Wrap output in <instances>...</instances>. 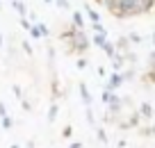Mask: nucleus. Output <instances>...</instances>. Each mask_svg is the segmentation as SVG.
I'll return each instance as SVG.
<instances>
[{
	"label": "nucleus",
	"instance_id": "nucleus-7",
	"mask_svg": "<svg viewBox=\"0 0 155 148\" xmlns=\"http://www.w3.org/2000/svg\"><path fill=\"white\" fill-rule=\"evenodd\" d=\"M78 91H80V100H82V105H84V107H91L94 98H91V91H89V87L84 84V82H80V84H78Z\"/></svg>",
	"mask_w": 155,
	"mask_h": 148
},
{
	"label": "nucleus",
	"instance_id": "nucleus-36",
	"mask_svg": "<svg viewBox=\"0 0 155 148\" xmlns=\"http://www.w3.org/2000/svg\"><path fill=\"white\" fill-rule=\"evenodd\" d=\"M28 18H30V21H32V23H34V25H37V21H39V16H37V12H30V14H28Z\"/></svg>",
	"mask_w": 155,
	"mask_h": 148
},
{
	"label": "nucleus",
	"instance_id": "nucleus-24",
	"mask_svg": "<svg viewBox=\"0 0 155 148\" xmlns=\"http://www.w3.org/2000/svg\"><path fill=\"white\" fill-rule=\"evenodd\" d=\"M91 30H94L96 34H107V28H105L103 23H91Z\"/></svg>",
	"mask_w": 155,
	"mask_h": 148
},
{
	"label": "nucleus",
	"instance_id": "nucleus-19",
	"mask_svg": "<svg viewBox=\"0 0 155 148\" xmlns=\"http://www.w3.org/2000/svg\"><path fill=\"white\" fill-rule=\"evenodd\" d=\"M123 57H126V62H128V66H137V62H139V55L137 53H128V55H123Z\"/></svg>",
	"mask_w": 155,
	"mask_h": 148
},
{
	"label": "nucleus",
	"instance_id": "nucleus-33",
	"mask_svg": "<svg viewBox=\"0 0 155 148\" xmlns=\"http://www.w3.org/2000/svg\"><path fill=\"white\" fill-rule=\"evenodd\" d=\"M39 30H41V34H44V39L50 37V30H48V25H46V23H39Z\"/></svg>",
	"mask_w": 155,
	"mask_h": 148
},
{
	"label": "nucleus",
	"instance_id": "nucleus-11",
	"mask_svg": "<svg viewBox=\"0 0 155 148\" xmlns=\"http://www.w3.org/2000/svg\"><path fill=\"white\" fill-rule=\"evenodd\" d=\"M12 7H14V12L16 14H18V18H28V7H25V2L23 0H14V2H12Z\"/></svg>",
	"mask_w": 155,
	"mask_h": 148
},
{
	"label": "nucleus",
	"instance_id": "nucleus-29",
	"mask_svg": "<svg viewBox=\"0 0 155 148\" xmlns=\"http://www.w3.org/2000/svg\"><path fill=\"white\" fill-rule=\"evenodd\" d=\"M96 5H101V7H107V12L114 7V0H96Z\"/></svg>",
	"mask_w": 155,
	"mask_h": 148
},
{
	"label": "nucleus",
	"instance_id": "nucleus-31",
	"mask_svg": "<svg viewBox=\"0 0 155 148\" xmlns=\"http://www.w3.org/2000/svg\"><path fill=\"white\" fill-rule=\"evenodd\" d=\"M71 137H73V128H71V125H66V128L62 130V139H71Z\"/></svg>",
	"mask_w": 155,
	"mask_h": 148
},
{
	"label": "nucleus",
	"instance_id": "nucleus-8",
	"mask_svg": "<svg viewBox=\"0 0 155 148\" xmlns=\"http://www.w3.org/2000/svg\"><path fill=\"white\" fill-rule=\"evenodd\" d=\"M137 112H139V114H141V119H144V121H150V119H153V116H155V107L153 105H150V103H139V107H137Z\"/></svg>",
	"mask_w": 155,
	"mask_h": 148
},
{
	"label": "nucleus",
	"instance_id": "nucleus-10",
	"mask_svg": "<svg viewBox=\"0 0 155 148\" xmlns=\"http://www.w3.org/2000/svg\"><path fill=\"white\" fill-rule=\"evenodd\" d=\"M82 14L87 16V18L91 21V23H101V14H98V12L94 9V7L89 5V2H84V5H82Z\"/></svg>",
	"mask_w": 155,
	"mask_h": 148
},
{
	"label": "nucleus",
	"instance_id": "nucleus-1",
	"mask_svg": "<svg viewBox=\"0 0 155 148\" xmlns=\"http://www.w3.org/2000/svg\"><path fill=\"white\" fill-rule=\"evenodd\" d=\"M110 14L119 21L144 16V0H114V7L110 9Z\"/></svg>",
	"mask_w": 155,
	"mask_h": 148
},
{
	"label": "nucleus",
	"instance_id": "nucleus-20",
	"mask_svg": "<svg viewBox=\"0 0 155 148\" xmlns=\"http://www.w3.org/2000/svg\"><path fill=\"white\" fill-rule=\"evenodd\" d=\"M84 119H87V123L91 125V128H96V116H94V110H91V107H87V112H84Z\"/></svg>",
	"mask_w": 155,
	"mask_h": 148
},
{
	"label": "nucleus",
	"instance_id": "nucleus-17",
	"mask_svg": "<svg viewBox=\"0 0 155 148\" xmlns=\"http://www.w3.org/2000/svg\"><path fill=\"white\" fill-rule=\"evenodd\" d=\"M107 41H110V39H107V34H96V32L91 34V43H96L98 48H103Z\"/></svg>",
	"mask_w": 155,
	"mask_h": 148
},
{
	"label": "nucleus",
	"instance_id": "nucleus-34",
	"mask_svg": "<svg viewBox=\"0 0 155 148\" xmlns=\"http://www.w3.org/2000/svg\"><path fill=\"white\" fill-rule=\"evenodd\" d=\"M21 105H23V110H25V112H32V103H30L28 98H23V100H21Z\"/></svg>",
	"mask_w": 155,
	"mask_h": 148
},
{
	"label": "nucleus",
	"instance_id": "nucleus-37",
	"mask_svg": "<svg viewBox=\"0 0 155 148\" xmlns=\"http://www.w3.org/2000/svg\"><path fill=\"white\" fill-rule=\"evenodd\" d=\"M68 148H82V141H71V143H68Z\"/></svg>",
	"mask_w": 155,
	"mask_h": 148
},
{
	"label": "nucleus",
	"instance_id": "nucleus-12",
	"mask_svg": "<svg viewBox=\"0 0 155 148\" xmlns=\"http://www.w3.org/2000/svg\"><path fill=\"white\" fill-rule=\"evenodd\" d=\"M126 57H123V55H116V57L114 59H112V68H114V71L116 73H123V71H126Z\"/></svg>",
	"mask_w": 155,
	"mask_h": 148
},
{
	"label": "nucleus",
	"instance_id": "nucleus-14",
	"mask_svg": "<svg viewBox=\"0 0 155 148\" xmlns=\"http://www.w3.org/2000/svg\"><path fill=\"white\" fill-rule=\"evenodd\" d=\"M141 80H144L146 87H155V71H153V68H146L144 75H141Z\"/></svg>",
	"mask_w": 155,
	"mask_h": 148
},
{
	"label": "nucleus",
	"instance_id": "nucleus-42",
	"mask_svg": "<svg viewBox=\"0 0 155 148\" xmlns=\"http://www.w3.org/2000/svg\"><path fill=\"white\" fill-rule=\"evenodd\" d=\"M153 128H155V123H153Z\"/></svg>",
	"mask_w": 155,
	"mask_h": 148
},
{
	"label": "nucleus",
	"instance_id": "nucleus-30",
	"mask_svg": "<svg viewBox=\"0 0 155 148\" xmlns=\"http://www.w3.org/2000/svg\"><path fill=\"white\" fill-rule=\"evenodd\" d=\"M55 5H57L59 9H71V2H68V0H55Z\"/></svg>",
	"mask_w": 155,
	"mask_h": 148
},
{
	"label": "nucleus",
	"instance_id": "nucleus-4",
	"mask_svg": "<svg viewBox=\"0 0 155 148\" xmlns=\"http://www.w3.org/2000/svg\"><path fill=\"white\" fill-rule=\"evenodd\" d=\"M123 82H126V80H123V75H121V73H116V71H112V73H110V77H107V82H105V84H103V89H110V91H116V89H119V87L123 84Z\"/></svg>",
	"mask_w": 155,
	"mask_h": 148
},
{
	"label": "nucleus",
	"instance_id": "nucleus-21",
	"mask_svg": "<svg viewBox=\"0 0 155 148\" xmlns=\"http://www.w3.org/2000/svg\"><path fill=\"white\" fill-rule=\"evenodd\" d=\"M139 134H141V137H153V134H155V128H153V125H141V128H139Z\"/></svg>",
	"mask_w": 155,
	"mask_h": 148
},
{
	"label": "nucleus",
	"instance_id": "nucleus-41",
	"mask_svg": "<svg viewBox=\"0 0 155 148\" xmlns=\"http://www.w3.org/2000/svg\"><path fill=\"white\" fill-rule=\"evenodd\" d=\"M9 2H14V0H9Z\"/></svg>",
	"mask_w": 155,
	"mask_h": 148
},
{
	"label": "nucleus",
	"instance_id": "nucleus-38",
	"mask_svg": "<svg viewBox=\"0 0 155 148\" xmlns=\"http://www.w3.org/2000/svg\"><path fill=\"white\" fill-rule=\"evenodd\" d=\"M9 148H21V146H18V143H12V146H9Z\"/></svg>",
	"mask_w": 155,
	"mask_h": 148
},
{
	"label": "nucleus",
	"instance_id": "nucleus-16",
	"mask_svg": "<svg viewBox=\"0 0 155 148\" xmlns=\"http://www.w3.org/2000/svg\"><path fill=\"white\" fill-rule=\"evenodd\" d=\"M121 75H123V80H126V82H135V77H137V66H128Z\"/></svg>",
	"mask_w": 155,
	"mask_h": 148
},
{
	"label": "nucleus",
	"instance_id": "nucleus-27",
	"mask_svg": "<svg viewBox=\"0 0 155 148\" xmlns=\"http://www.w3.org/2000/svg\"><path fill=\"white\" fill-rule=\"evenodd\" d=\"M75 66H78V68H80V71H84V68H87V66H89V62H87V57H78V59H75Z\"/></svg>",
	"mask_w": 155,
	"mask_h": 148
},
{
	"label": "nucleus",
	"instance_id": "nucleus-18",
	"mask_svg": "<svg viewBox=\"0 0 155 148\" xmlns=\"http://www.w3.org/2000/svg\"><path fill=\"white\" fill-rule=\"evenodd\" d=\"M96 137H98V141H101V143H107V141H110V134H107V130L101 128V125L96 128Z\"/></svg>",
	"mask_w": 155,
	"mask_h": 148
},
{
	"label": "nucleus",
	"instance_id": "nucleus-2",
	"mask_svg": "<svg viewBox=\"0 0 155 148\" xmlns=\"http://www.w3.org/2000/svg\"><path fill=\"white\" fill-rule=\"evenodd\" d=\"M71 43L73 48H75V55H80V57H84V53L89 50V46H91V39L87 37V32L84 30H75L71 37Z\"/></svg>",
	"mask_w": 155,
	"mask_h": 148
},
{
	"label": "nucleus",
	"instance_id": "nucleus-3",
	"mask_svg": "<svg viewBox=\"0 0 155 148\" xmlns=\"http://www.w3.org/2000/svg\"><path fill=\"white\" fill-rule=\"evenodd\" d=\"M141 121H144V119H141V114H139L137 110H132L130 114H128V119H121V121H119V125H116V128H119V130H132V128H139Z\"/></svg>",
	"mask_w": 155,
	"mask_h": 148
},
{
	"label": "nucleus",
	"instance_id": "nucleus-28",
	"mask_svg": "<svg viewBox=\"0 0 155 148\" xmlns=\"http://www.w3.org/2000/svg\"><path fill=\"white\" fill-rule=\"evenodd\" d=\"M2 128L12 130V128H14V119H12V116H5V119H2Z\"/></svg>",
	"mask_w": 155,
	"mask_h": 148
},
{
	"label": "nucleus",
	"instance_id": "nucleus-32",
	"mask_svg": "<svg viewBox=\"0 0 155 148\" xmlns=\"http://www.w3.org/2000/svg\"><path fill=\"white\" fill-rule=\"evenodd\" d=\"M21 28H23V30H28V32H30V30H32L34 25L30 23V18H21Z\"/></svg>",
	"mask_w": 155,
	"mask_h": 148
},
{
	"label": "nucleus",
	"instance_id": "nucleus-9",
	"mask_svg": "<svg viewBox=\"0 0 155 148\" xmlns=\"http://www.w3.org/2000/svg\"><path fill=\"white\" fill-rule=\"evenodd\" d=\"M101 100H103V105H112V103H121V96L116 94V91H110V89H103V94H101Z\"/></svg>",
	"mask_w": 155,
	"mask_h": 148
},
{
	"label": "nucleus",
	"instance_id": "nucleus-22",
	"mask_svg": "<svg viewBox=\"0 0 155 148\" xmlns=\"http://www.w3.org/2000/svg\"><path fill=\"white\" fill-rule=\"evenodd\" d=\"M128 39H130V43H135V46L144 43V37H141V34H137V32H130V34H128Z\"/></svg>",
	"mask_w": 155,
	"mask_h": 148
},
{
	"label": "nucleus",
	"instance_id": "nucleus-35",
	"mask_svg": "<svg viewBox=\"0 0 155 148\" xmlns=\"http://www.w3.org/2000/svg\"><path fill=\"white\" fill-rule=\"evenodd\" d=\"M5 116H9V114H7V105L0 100V119H5Z\"/></svg>",
	"mask_w": 155,
	"mask_h": 148
},
{
	"label": "nucleus",
	"instance_id": "nucleus-23",
	"mask_svg": "<svg viewBox=\"0 0 155 148\" xmlns=\"http://www.w3.org/2000/svg\"><path fill=\"white\" fill-rule=\"evenodd\" d=\"M21 48H23V53L28 55V57H34V50H32V46H30V41H21Z\"/></svg>",
	"mask_w": 155,
	"mask_h": 148
},
{
	"label": "nucleus",
	"instance_id": "nucleus-5",
	"mask_svg": "<svg viewBox=\"0 0 155 148\" xmlns=\"http://www.w3.org/2000/svg\"><path fill=\"white\" fill-rule=\"evenodd\" d=\"M114 46H116V53H119V55H128L132 43H130V39H128V34H121V37L114 41Z\"/></svg>",
	"mask_w": 155,
	"mask_h": 148
},
{
	"label": "nucleus",
	"instance_id": "nucleus-40",
	"mask_svg": "<svg viewBox=\"0 0 155 148\" xmlns=\"http://www.w3.org/2000/svg\"><path fill=\"white\" fill-rule=\"evenodd\" d=\"M0 48H2V34H0Z\"/></svg>",
	"mask_w": 155,
	"mask_h": 148
},
{
	"label": "nucleus",
	"instance_id": "nucleus-26",
	"mask_svg": "<svg viewBox=\"0 0 155 148\" xmlns=\"http://www.w3.org/2000/svg\"><path fill=\"white\" fill-rule=\"evenodd\" d=\"M12 91H14L16 100H23V98H25V96H23V89H21V84H12Z\"/></svg>",
	"mask_w": 155,
	"mask_h": 148
},
{
	"label": "nucleus",
	"instance_id": "nucleus-13",
	"mask_svg": "<svg viewBox=\"0 0 155 148\" xmlns=\"http://www.w3.org/2000/svg\"><path fill=\"white\" fill-rule=\"evenodd\" d=\"M101 50H103V53L107 55V59H110V62H112V59L116 57V55H119V53H116V46H114V41H107L105 46L101 48Z\"/></svg>",
	"mask_w": 155,
	"mask_h": 148
},
{
	"label": "nucleus",
	"instance_id": "nucleus-6",
	"mask_svg": "<svg viewBox=\"0 0 155 148\" xmlns=\"http://www.w3.org/2000/svg\"><path fill=\"white\" fill-rule=\"evenodd\" d=\"M71 23H73V28H75V30H84V28H87V16H84L82 12L73 9L71 12Z\"/></svg>",
	"mask_w": 155,
	"mask_h": 148
},
{
	"label": "nucleus",
	"instance_id": "nucleus-39",
	"mask_svg": "<svg viewBox=\"0 0 155 148\" xmlns=\"http://www.w3.org/2000/svg\"><path fill=\"white\" fill-rule=\"evenodd\" d=\"M44 2H46V5H50V2H55V0H44Z\"/></svg>",
	"mask_w": 155,
	"mask_h": 148
},
{
	"label": "nucleus",
	"instance_id": "nucleus-15",
	"mask_svg": "<svg viewBox=\"0 0 155 148\" xmlns=\"http://www.w3.org/2000/svg\"><path fill=\"white\" fill-rule=\"evenodd\" d=\"M57 114H59V105L57 103H50V107H48V123H55V121H57Z\"/></svg>",
	"mask_w": 155,
	"mask_h": 148
},
{
	"label": "nucleus",
	"instance_id": "nucleus-25",
	"mask_svg": "<svg viewBox=\"0 0 155 148\" xmlns=\"http://www.w3.org/2000/svg\"><path fill=\"white\" fill-rule=\"evenodd\" d=\"M30 37H32V39H34V41H37V39H44V34H41V30H39V23H37V25H34V28H32V30H30Z\"/></svg>",
	"mask_w": 155,
	"mask_h": 148
}]
</instances>
